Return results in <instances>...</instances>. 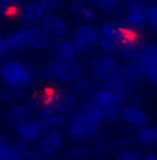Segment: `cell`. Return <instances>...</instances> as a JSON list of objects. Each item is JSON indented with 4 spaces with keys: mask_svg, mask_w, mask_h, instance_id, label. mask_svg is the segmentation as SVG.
Listing matches in <instances>:
<instances>
[{
    "mask_svg": "<svg viewBox=\"0 0 157 160\" xmlns=\"http://www.w3.org/2000/svg\"><path fill=\"white\" fill-rule=\"evenodd\" d=\"M0 78L6 85L25 88L33 84L29 64L20 60H8L0 66Z\"/></svg>",
    "mask_w": 157,
    "mask_h": 160,
    "instance_id": "1",
    "label": "cell"
},
{
    "mask_svg": "<svg viewBox=\"0 0 157 160\" xmlns=\"http://www.w3.org/2000/svg\"><path fill=\"white\" fill-rule=\"evenodd\" d=\"M92 72L97 79L107 81L121 75L122 68L111 57V54H104L101 57H95L92 60Z\"/></svg>",
    "mask_w": 157,
    "mask_h": 160,
    "instance_id": "2",
    "label": "cell"
},
{
    "mask_svg": "<svg viewBox=\"0 0 157 160\" xmlns=\"http://www.w3.org/2000/svg\"><path fill=\"white\" fill-rule=\"evenodd\" d=\"M121 54L129 61H136L142 56L143 49L146 46V41L140 36V32L132 31L127 35V38L121 42Z\"/></svg>",
    "mask_w": 157,
    "mask_h": 160,
    "instance_id": "3",
    "label": "cell"
},
{
    "mask_svg": "<svg viewBox=\"0 0 157 160\" xmlns=\"http://www.w3.org/2000/svg\"><path fill=\"white\" fill-rule=\"evenodd\" d=\"M58 79L63 82H74L82 75V67L74 58H57L54 60Z\"/></svg>",
    "mask_w": 157,
    "mask_h": 160,
    "instance_id": "4",
    "label": "cell"
},
{
    "mask_svg": "<svg viewBox=\"0 0 157 160\" xmlns=\"http://www.w3.org/2000/svg\"><path fill=\"white\" fill-rule=\"evenodd\" d=\"M75 96L72 89L68 88H56L53 95V99H52L50 107L54 110L56 113L60 114H67V113H71V110L75 106Z\"/></svg>",
    "mask_w": 157,
    "mask_h": 160,
    "instance_id": "5",
    "label": "cell"
},
{
    "mask_svg": "<svg viewBox=\"0 0 157 160\" xmlns=\"http://www.w3.org/2000/svg\"><path fill=\"white\" fill-rule=\"evenodd\" d=\"M66 128L67 134L74 139H88L97 134L99 124H89V122L79 120L78 117L72 116V118L66 124Z\"/></svg>",
    "mask_w": 157,
    "mask_h": 160,
    "instance_id": "6",
    "label": "cell"
},
{
    "mask_svg": "<svg viewBox=\"0 0 157 160\" xmlns=\"http://www.w3.org/2000/svg\"><path fill=\"white\" fill-rule=\"evenodd\" d=\"M63 134H61V131H58L57 128H53L49 134H46L45 137L42 138V141L38 143V146H36V152H38V155L42 158H49V156H52L54 152H57L58 149L61 148L63 145Z\"/></svg>",
    "mask_w": 157,
    "mask_h": 160,
    "instance_id": "7",
    "label": "cell"
},
{
    "mask_svg": "<svg viewBox=\"0 0 157 160\" xmlns=\"http://www.w3.org/2000/svg\"><path fill=\"white\" fill-rule=\"evenodd\" d=\"M101 88L109 91V92H111V93L115 95L121 102H124V100H127L128 98L131 96L132 89H134V84L121 74V75L115 77V78H113V79L103 81Z\"/></svg>",
    "mask_w": 157,
    "mask_h": 160,
    "instance_id": "8",
    "label": "cell"
},
{
    "mask_svg": "<svg viewBox=\"0 0 157 160\" xmlns=\"http://www.w3.org/2000/svg\"><path fill=\"white\" fill-rule=\"evenodd\" d=\"M125 22L131 25L134 29L142 31L147 27L146 22V6L140 2L129 3L127 11H125Z\"/></svg>",
    "mask_w": 157,
    "mask_h": 160,
    "instance_id": "9",
    "label": "cell"
},
{
    "mask_svg": "<svg viewBox=\"0 0 157 160\" xmlns=\"http://www.w3.org/2000/svg\"><path fill=\"white\" fill-rule=\"evenodd\" d=\"M45 122L41 118L38 120H28L27 118L24 122H21L18 127H15V132H17L18 138L24 142L27 141H35L45 132Z\"/></svg>",
    "mask_w": 157,
    "mask_h": 160,
    "instance_id": "10",
    "label": "cell"
},
{
    "mask_svg": "<svg viewBox=\"0 0 157 160\" xmlns=\"http://www.w3.org/2000/svg\"><path fill=\"white\" fill-rule=\"evenodd\" d=\"M42 27L47 31V33L53 38H63L68 31L67 24L61 20L60 17L52 14V13H46L43 15V18L41 20Z\"/></svg>",
    "mask_w": 157,
    "mask_h": 160,
    "instance_id": "11",
    "label": "cell"
},
{
    "mask_svg": "<svg viewBox=\"0 0 157 160\" xmlns=\"http://www.w3.org/2000/svg\"><path fill=\"white\" fill-rule=\"evenodd\" d=\"M121 118L124 120L125 122H128L132 127H146L147 121H149V117L147 114L140 109L139 106H134V104H128L122 109L121 112Z\"/></svg>",
    "mask_w": 157,
    "mask_h": 160,
    "instance_id": "12",
    "label": "cell"
},
{
    "mask_svg": "<svg viewBox=\"0 0 157 160\" xmlns=\"http://www.w3.org/2000/svg\"><path fill=\"white\" fill-rule=\"evenodd\" d=\"M74 116L78 117V118L82 120V121L89 122V124H99L100 121L104 120L100 107L97 106L96 103L92 102V100L82 104V106L74 113Z\"/></svg>",
    "mask_w": 157,
    "mask_h": 160,
    "instance_id": "13",
    "label": "cell"
},
{
    "mask_svg": "<svg viewBox=\"0 0 157 160\" xmlns=\"http://www.w3.org/2000/svg\"><path fill=\"white\" fill-rule=\"evenodd\" d=\"M43 15H45V8L39 2H29L21 6L20 13H18V17L28 24H35L41 21Z\"/></svg>",
    "mask_w": 157,
    "mask_h": 160,
    "instance_id": "14",
    "label": "cell"
},
{
    "mask_svg": "<svg viewBox=\"0 0 157 160\" xmlns=\"http://www.w3.org/2000/svg\"><path fill=\"white\" fill-rule=\"evenodd\" d=\"M50 50L57 58H74L76 54L75 46L72 42L61 38H53L50 41Z\"/></svg>",
    "mask_w": 157,
    "mask_h": 160,
    "instance_id": "15",
    "label": "cell"
},
{
    "mask_svg": "<svg viewBox=\"0 0 157 160\" xmlns=\"http://www.w3.org/2000/svg\"><path fill=\"white\" fill-rule=\"evenodd\" d=\"M29 112L31 109L27 106L25 103H18L13 106L7 113L4 114V120L8 125L11 127H18L21 122H24L27 118L29 117Z\"/></svg>",
    "mask_w": 157,
    "mask_h": 160,
    "instance_id": "16",
    "label": "cell"
},
{
    "mask_svg": "<svg viewBox=\"0 0 157 160\" xmlns=\"http://www.w3.org/2000/svg\"><path fill=\"white\" fill-rule=\"evenodd\" d=\"M31 33V39H29V46L36 50H43V49L49 48L50 46V35L47 33L43 27H32L29 28Z\"/></svg>",
    "mask_w": 157,
    "mask_h": 160,
    "instance_id": "17",
    "label": "cell"
},
{
    "mask_svg": "<svg viewBox=\"0 0 157 160\" xmlns=\"http://www.w3.org/2000/svg\"><path fill=\"white\" fill-rule=\"evenodd\" d=\"M6 42H7L8 48L13 50H21L29 46V39H31V33L29 28H21L20 31L14 33H8L6 36Z\"/></svg>",
    "mask_w": 157,
    "mask_h": 160,
    "instance_id": "18",
    "label": "cell"
},
{
    "mask_svg": "<svg viewBox=\"0 0 157 160\" xmlns=\"http://www.w3.org/2000/svg\"><path fill=\"white\" fill-rule=\"evenodd\" d=\"M74 39L91 46L95 42H97V39H99V31L95 28V27H92L91 24H84V25L76 28Z\"/></svg>",
    "mask_w": 157,
    "mask_h": 160,
    "instance_id": "19",
    "label": "cell"
},
{
    "mask_svg": "<svg viewBox=\"0 0 157 160\" xmlns=\"http://www.w3.org/2000/svg\"><path fill=\"white\" fill-rule=\"evenodd\" d=\"M39 118L45 122L46 127L52 128H58L60 125L64 124V117L60 113H56L50 106H43L39 110Z\"/></svg>",
    "mask_w": 157,
    "mask_h": 160,
    "instance_id": "20",
    "label": "cell"
},
{
    "mask_svg": "<svg viewBox=\"0 0 157 160\" xmlns=\"http://www.w3.org/2000/svg\"><path fill=\"white\" fill-rule=\"evenodd\" d=\"M135 63L139 66L140 70L146 71L147 67L153 66V64H157V45L155 43H147L143 49L142 56L138 58Z\"/></svg>",
    "mask_w": 157,
    "mask_h": 160,
    "instance_id": "21",
    "label": "cell"
},
{
    "mask_svg": "<svg viewBox=\"0 0 157 160\" xmlns=\"http://www.w3.org/2000/svg\"><path fill=\"white\" fill-rule=\"evenodd\" d=\"M70 11H71L75 17L84 20L85 22H92V21L95 20V15H96L93 8L86 6L85 2H81V0H74L71 4H70Z\"/></svg>",
    "mask_w": 157,
    "mask_h": 160,
    "instance_id": "22",
    "label": "cell"
},
{
    "mask_svg": "<svg viewBox=\"0 0 157 160\" xmlns=\"http://www.w3.org/2000/svg\"><path fill=\"white\" fill-rule=\"evenodd\" d=\"M72 91L76 96L79 98H86L92 96L96 92L95 89V84L88 78H78L76 81H74L72 84Z\"/></svg>",
    "mask_w": 157,
    "mask_h": 160,
    "instance_id": "23",
    "label": "cell"
},
{
    "mask_svg": "<svg viewBox=\"0 0 157 160\" xmlns=\"http://www.w3.org/2000/svg\"><path fill=\"white\" fill-rule=\"evenodd\" d=\"M92 102L96 103L97 106H104V104H110V103H121V100L115 95H113L111 92L100 88L92 95Z\"/></svg>",
    "mask_w": 157,
    "mask_h": 160,
    "instance_id": "24",
    "label": "cell"
},
{
    "mask_svg": "<svg viewBox=\"0 0 157 160\" xmlns=\"http://www.w3.org/2000/svg\"><path fill=\"white\" fill-rule=\"evenodd\" d=\"M122 75H124L125 78H128L134 85L136 84V82H139L140 79L146 78V77H145V71L139 68V66H138L135 61H131V63L127 64V66L122 68Z\"/></svg>",
    "mask_w": 157,
    "mask_h": 160,
    "instance_id": "25",
    "label": "cell"
},
{
    "mask_svg": "<svg viewBox=\"0 0 157 160\" xmlns=\"http://www.w3.org/2000/svg\"><path fill=\"white\" fill-rule=\"evenodd\" d=\"M22 95H24L22 88L10 87V85H7V87L2 91V93H0V99H2L3 102L15 103V102H18V100L22 99Z\"/></svg>",
    "mask_w": 157,
    "mask_h": 160,
    "instance_id": "26",
    "label": "cell"
},
{
    "mask_svg": "<svg viewBox=\"0 0 157 160\" xmlns=\"http://www.w3.org/2000/svg\"><path fill=\"white\" fill-rule=\"evenodd\" d=\"M101 113H103L104 120L111 122H117L121 118V112L120 109V103H110V104H104V106H99Z\"/></svg>",
    "mask_w": 157,
    "mask_h": 160,
    "instance_id": "27",
    "label": "cell"
},
{
    "mask_svg": "<svg viewBox=\"0 0 157 160\" xmlns=\"http://www.w3.org/2000/svg\"><path fill=\"white\" fill-rule=\"evenodd\" d=\"M135 137H136L138 142L143 143V145H152V143L156 142L155 128H150V127H140V128H138L136 132H135Z\"/></svg>",
    "mask_w": 157,
    "mask_h": 160,
    "instance_id": "28",
    "label": "cell"
},
{
    "mask_svg": "<svg viewBox=\"0 0 157 160\" xmlns=\"http://www.w3.org/2000/svg\"><path fill=\"white\" fill-rule=\"evenodd\" d=\"M97 45H99L101 50L107 54L121 53V45H120L118 42L113 41V39L104 38V36H99V39H97Z\"/></svg>",
    "mask_w": 157,
    "mask_h": 160,
    "instance_id": "29",
    "label": "cell"
},
{
    "mask_svg": "<svg viewBox=\"0 0 157 160\" xmlns=\"http://www.w3.org/2000/svg\"><path fill=\"white\" fill-rule=\"evenodd\" d=\"M0 156L3 158V160H25L24 156L21 155L20 149L17 148V145L14 146V145H7V143L0 149Z\"/></svg>",
    "mask_w": 157,
    "mask_h": 160,
    "instance_id": "30",
    "label": "cell"
},
{
    "mask_svg": "<svg viewBox=\"0 0 157 160\" xmlns=\"http://www.w3.org/2000/svg\"><path fill=\"white\" fill-rule=\"evenodd\" d=\"M42 71H43V78L47 82H50V84H54V82L60 81L58 75H57V71H56L54 61H47V63H45V66L42 67Z\"/></svg>",
    "mask_w": 157,
    "mask_h": 160,
    "instance_id": "31",
    "label": "cell"
},
{
    "mask_svg": "<svg viewBox=\"0 0 157 160\" xmlns=\"http://www.w3.org/2000/svg\"><path fill=\"white\" fill-rule=\"evenodd\" d=\"M89 153L85 148H72L64 155L66 160H88Z\"/></svg>",
    "mask_w": 157,
    "mask_h": 160,
    "instance_id": "32",
    "label": "cell"
},
{
    "mask_svg": "<svg viewBox=\"0 0 157 160\" xmlns=\"http://www.w3.org/2000/svg\"><path fill=\"white\" fill-rule=\"evenodd\" d=\"M146 22L152 31H157V4L146 6Z\"/></svg>",
    "mask_w": 157,
    "mask_h": 160,
    "instance_id": "33",
    "label": "cell"
},
{
    "mask_svg": "<svg viewBox=\"0 0 157 160\" xmlns=\"http://www.w3.org/2000/svg\"><path fill=\"white\" fill-rule=\"evenodd\" d=\"M25 104L29 107L31 110H35V112H39V110L43 107V100H42V96H41V92L38 93H33L31 98L27 99Z\"/></svg>",
    "mask_w": 157,
    "mask_h": 160,
    "instance_id": "34",
    "label": "cell"
},
{
    "mask_svg": "<svg viewBox=\"0 0 157 160\" xmlns=\"http://www.w3.org/2000/svg\"><path fill=\"white\" fill-rule=\"evenodd\" d=\"M17 148L20 149L21 155L24 156V159H25V160H39V159H41V156L38 155V152H36V150L33 152L32 149H29V148L27 145H24V143H22V145H21V143H20V145H17Z\"/></svg>",
    "mask_w": 157,
    "mask_h": 160,
    "instance_id": "35",
    "label": "cell"
},
{
    "mask_svg": "<svg viewBox=\"0 0 157 160\" xmlns=\"http://www.w3.org/2000/svg\"><path fill=\"white\" fill-rule=\"evenodd\" d=\"M99 8H103L106 11H111L118 6V0H92Z\"/></svg>",
    "mask_w": 157,
    "mask_h": 160,
    "instance_id": "36",
    "label": "cell"
},
{
    "mask_svg": "<svg viewBox=\"0 0 157 160\" xmlns=\"http://www.w3.org/2000/svg\"><path fill=\"white\" fill-rule=\"evenodd\" d=\"M39 3L42 4V7L45 8V11H53L58 8L61 6V3H63V0H38Z\"/></svg>",
    "mask_w": 157,
    "mask_h": 160,
    "instance_id": "37",
    "label": "cell"
},
{
    "mask_svg": "<svg viewBox=\"0 0 157 160\" xmlns=\"http://www.w3.org/2000/svg\"><path fill=\"white\" fill-rule=\"evenodd\" d=\"M145 77H146V79H149L152 84L157 85V64H153V66L147 67L146 71H145Z\"/></svg>",
    "mask_w": 157,
    "mask_h": 160,
    "instance_id": "38",
    "label": "cell"
},
{
    "mask_svg": "<svg viewBox=\"0 0 157 160\" xmlns=\"http://www.w3.org/2000/svg\"><path fill=\"white\" fill-rule=\"evenodd\" d=\"M115 160H140V158L138 153L132 152V150H125V152L120 153Z\"/></svg>",
    "mask_w": 157,
    "mask_h": 160,
    "instance_id": "39",
    "label": "cell"
},
{
    "mask_svg": "<svg viewBox=\"0 0 157 160\" xmlns=\"http://www.w3.org/2000/svg\"><path fill=\"white\" fill-rule=\"evenodd\" d=\"M11 7H13V6L10 4V2H8V0H0V17H3V15H7Z\"/></svg>",
    "mask_w": 157,
    "mask_h": 160,
    "instance_id": "40",
    "label": "cell"
},
{
    "mask_svg": "<svg viewBox=\"0 0 157 160\" xmlns=\"http://www.w3.org/2000/svg\"><path fill=\"white\" fill-rule=\"evenodd\" d=\"M72 43H74V46H75V50H76L78 54H84L89 50V45H85V43H82V42L75 41V39L72 41Z\"/></svg>",
    "mask_w": 157,
    "mask_h": 160,
    "instance_id": "41",
    "label": "cell"
},
{
    "mask_svg": "<svg viewBox=\"0 0 157 160\" xmlns=\"http://www.w3.org/2000/svg\"><path fill=\"white\" fill-rule=\"evenodd\" d=\"M8 45H7V42H6V39L4 38H0V58H3L7 54V52H8Z\"/></svg>",
    "mask_w": 157,
    "mask_h": 160,
    "instance_id": "42",
    "label": "cell"
},
{
    "mask_svg": "<svg viewBox=\"0 0 157 160\" xmlns=\"http://www.w3.org/2000/svg\"><path fill=\"white\" fill-rule=\"evenodd\" d=\"M10 2V4L13 6V7H18V8H21V6L25 3V0H8Z\"/></svg>",
    "mask_w": 157,
    "mask_h": 160,
    "instance_id": "43",
    "label": "cell"
},
{
    "mask_svg": "<svg viewBox=\"0 0 157 160\" xmlns=\"http://www.w3.org/2000/svg\"><path fill=\"white\" fill-rule=\"evenodd\" d=\"M142 160H157V155H153V153H147L146 156Z\"/></svg>",
    "mask_w": 157,
    "mask_h": 160,
    "instance_id": "44",
    "label": "cell"
},
{
    "mask_svg": "<svg viewBox=\"0 0 157 160\" xmlns=\"http://www.w3.org/2000/svg\"><path fill=\"white\" fill-rule=\"evenodd\" d=\"M4 145H6V139L3 138V135H0V149H2Z\"/></svg>",
    "mask_w": 157,
    "mask_h": 160,
    "instance_id": "45",
    "label": "cell"
},
{
    "mask_svg": "<svg viewBox=\"0 0 157 160\" xmlns=\"http://www.w3.org/2000/svg\"><path fill=\"white\" fill-rule=\"evenodd\" d=\"M125 2L129 4V3H136V2H139V0H125Z\"/></svg>",
    "mask_w": 157,
    "mask_h": 160,
    "instance_id": "46",
    "label": "cell"
},
{
    "mask_svg": "<svg viewBox=\"0 0 157 160\" xmlns=\"http://www.w3.org/2000/svg\"><path fill=\"white\" fill-rule=\"evenodd\" d=\"M81 2H85L86 3V2H92V0H81Z\"/></svg>",
    "mask_w": 157,
    "mask_h": 160,
    "instance_id": "47",
    "label": "cell"
},
{
    "mask_svg": "<svg viewBox=\"0 0 157 160\" xmlns=\"http://www.w3.org/2000/svg\"><path fill=\"white\" fill-rule=\"evenodd\" d=\"M0 160H3V158H2V156H0Z\"/></svg>",
    "mask_w": 157,
    "mask_h": 160,
    "instance_id": "48",
    "label": "cell"
}]
</instances>
